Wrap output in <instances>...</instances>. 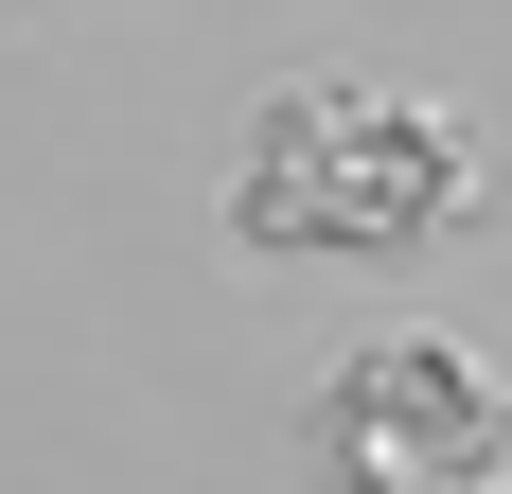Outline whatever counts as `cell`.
<instances>
[{
  "label": "cell",
  "instance_id": "6da1fadb",
  "mask_svg": "<svg viewBox=\"0 0 512 494\" xmlns=\"http://www.w3.org/2000/svg\"><path fill=\"white\" fill-rule=\"evenodd\" d=\"M230 230L248 247H460V230H495V177L442 106L283 89L230 159Z\"/></svg>",
  "mask_w": 512,
  "mask_h": 494
},
{
  "label": "cell",
  "instance_id": "7a4b0ae2",
  "mask_svg": "<svg viewBox=\"0 0 512 494\" xmlns=\"http://www.w3.org/2000/svg\"><path fill=\"white\" fill-rule=\"evenodd\" d=\"M301 442H318V494H512V389L460 336H371Z\"/></svg>",
  "mask_w": 512,
  "mask_h": 494
}]
</instances>
